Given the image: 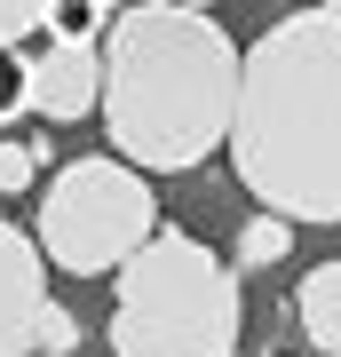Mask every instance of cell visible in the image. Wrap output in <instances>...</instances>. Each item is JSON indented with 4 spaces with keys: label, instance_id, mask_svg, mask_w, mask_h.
<instances>
[{
    "label": "cell",
    "instance_id": "1",
    "mask_svg": "<svg viewBox=\"0 0 341 357\" xmlns=\"http://www.w3.org/2000/svg\"><path fill=\"white\" fill-rule=\"evenodd\" d=\"M246 56L206 8L135 0L103 32V128L143 175H183L230 151Z\"/></svg>",
    "mask_w": 341,
    "mask_h": 357
},
{
    "label": "cell",
    "instance_id": "2",
    "mask_svg": "<svg viewBox=\"0 0 341 357\" xmlns=\"http://www.w3.org/2000/svg\"><path fill=\"white\" fill-rule=\"evenodd\" d=\"M230 167L286 222H341V8H294L246 48Z\"/></svg>",
    "mask_w": 341,
    "mask_h": 357
},
{
    "label": "cell",
    "instance_id": "3",
    "mask_svg": "<svg viewBox=\"0 0 341 357\" xmlns=\"http://www.w3.org/2000/svg\"><path fill=\"white\" fill-rule=\"evenodd\" d=\"M112 357H238V262L159 230L112 286Z\"/></svg>",
    "mask_w": 341,
    "mask_h": 357
},
{
    "label": "cell",
    "instance_id": "4",
    "mask_svg": "<svg viewBox=\"0 0 341 357\" xmlns=\"http://www.w3.org/2000/svg\"><path fill=\"white\" fill-rule=\"evenodd\" d=\"M159 230L167 222H159V199H151V183H143V167L96 151V159L56 167L32 238H40V255L56 270H72V278H112V270H127Z\"/></svg>",
    "mask_w": 341,
    "mask_h": 357
},
{
    "label": "cell",
    "instance_id": "5",
    "mask_svg": "<svg viewBox=\"0 0 341 357\" xmlns=\"http://www.w3.org/2000/svg\"><path fill=\"white\" fill-rule=\"evenodd\" d=\"M48 255L32 230L0 222V357H40V326H48Z\"/></svg>",
    "mask_w": 341,
    "mask_h": 357
},
{
    "label": "cell",
    "instance_id": "6",
    "mask_svg": "<svg viewBox=\"0 0 341 357\" xmlns=\"http://www.w3.org/2000/svg\"><path fill=\"white\" fill-rule=\"evenodd\" d=\"M32 112L40 119L103 112V40H40V56H32Z\"/></svg>",
    "mask_w": 341,
    "mask_h": 357
},
{
    "label": "cell",
    "instance_id": "7",
    "mask_svg": "<svg viewBox=\"0 0 341 357\" xmlns=\"http://www.w3.org/2000/svg\"><path fill=\"white\" fill-rule=\"evenodd\" d=\"M294 318H302L310 349L341 357V262H317L310 278H302V294H294Z\"/></svg>",
    "mask_w": 341,
    "mask_h": 357
},
{
    "label": "cell",
    "instance_id": "8",
    "mask_svg": "<svg viewBox=\"0 0 341 357\" xmlns=\"http://www.w3.org/2000/svg\"><path fill=\"white\" fill-rule=\"evenodd\" d=\"M294 230H302V222H286V215H246V222H238V255H230V262H238V270L286 262V255H294Z\"/></svg>",
    "mask_w": 341,
    "mask_h": 357
},
{
    "label": "cell",
    "instance_id": "9",
    "mask_svg": "<svg viewBox=\"0 0 341 357\" xmlns=\"http://www.w3.org/2000/svg\"><path fill=\"white\" fill-rule=\"evenodd\" d=\"M24 112H32V56L0 48V135H8Z\"/></svg>",
    "mask_w": 341,
    "mask_h": 357
},
{
    "label": "cell",
    "instance_id": "10",
    "mask_svg": "<svg viewBox=\"0 0 341 357\" xmlns=\"http://www.w3.org/2000/svg\"><path fill=\"white\" fill-rule=\"evenodd\" d=\"M40 159H48V143H16V135H0V199L32 191V183H40Z\"/></svg>",
    "mask_w": 341,
    "mask_h": 357
},
{
    "label": "cell",
    "instance_id": "11",
    "mask_svg": "<svg viewBox=\"0 0 341 357\" xmlns=\"http://www.w3.org/2000/svg\"><path fill=\"white\" fill-rule=\"evenodd\" d=\"M56 0H0V48H24L32 32H48Z\"/></svg>",
    "mask_w": 341,
    "mask_h": 357
},
{
    "label": "cell",
    "instance_id": "12",
    "mask_svg": "<svg viewBox=\"0 0 341 357\" xmlns=\"http://www.w3.org/2000/svg\"><path fill=\"white\" fill-rule=\"evenodd\" d=\"M79 349V318L72 310H48V326H40V357H72Z\"/></svg>",
    "mask_w": 341,
    "mask_h": 357
},
{
    "label": "cell",
    "instance_id": "13",
    "mask_svg": "<svg viewBox=\"0 0 341 357\" xmlns=\"http://www.w3.org/2000/svg\"><path fill=\"white\" fill-rule=\"evenodd\" d=\"M183 8H199V0H183Z\"/></svg>",
    "mask_w": 341,
    "mask_h": 357
}]
</instances>
